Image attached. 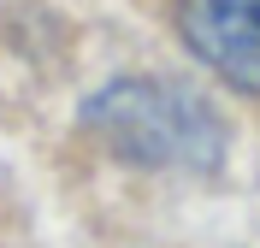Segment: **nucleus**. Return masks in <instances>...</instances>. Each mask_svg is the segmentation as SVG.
<instances>
[{
	"instance_id": "obj_1",
	"label": "nucleus",
	"mask_w": 260,
	"mask_h": 248,
	"mask_svg": "<svg viewBox=\"0 0 260 248\" xmlns=\"http://www.w3.org/2000/svg\"><path fill=\"white\" fill-rule=\"evenodd\" d=\"M89 130H101L124 160L142 165H219L225 130L201 95L160 77H118L107 83L89 107Z\"/></svg>"
},
{
	"instance_id": "obj_2",
	"label": "nucleus",
	"mask_w": 260,
	"mask_h": 248,
	"mask_svg": "<svg viewBox=\"0 0 260 248\" xmlns=\"http://www.w3.org/2000/svg\"><path fill=\"white\" fill-rule=\"evenodd\" d=\"M183 42L231 89L260 95V0H183Z\"/></svg>"
}]
</instances>
